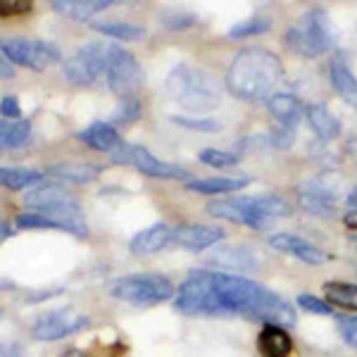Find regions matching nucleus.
<instances>
[{"label":"nucleus","instance_id":"1","mask_svg":"<svg viewBox=\"0 0 357 357\" xmlns=\"http://www.w3.org/2000/svg\"><path fill=\"white\" fill-rule=\"evenodd\" d=\"M174 305L191 317H245L284 329L296 324V310L284 298L238 274L195 269L176 289Z\"/></svg>","mask_w":357,"mask_h":357},{"label":"nucleus","instance_id":"2","mask_svg":"<svg viewBox=\"0 0 357 357\" xmlns=\"http://www.w3.org/2000/svg\"><path fill=\"white\" fill-rule=\"evenodd\" d=\"M284 79V65L272 50L250 45L234 55L227 69L229 93L245 102H264L279 93V84Z\"/></svg>","mask_w":357,"mask_h":357},{"label":"nucleus","instance_id":"3","mask_svg":"<svg viewBox=\"0 0 357 357\" xmlns=\"http://www.w3.org/2000/svg\"><path fill=\"white\" fill-rule=\"evenodd\" d=\"M165 91L176 105L193 112H210L222 102V84L210 69L178 62L167 74Z\"/></svg>","mask_w":357,"mask_h":357},{"label":"nucleus","instance_id":"4","mask_svg":"<svg viewBox=\"0 0 357 357\" xmlns=\"http://www.w3.org/2000/svg\"><path fill=\"white\" fill-rule=\"evenodd\" d=\"M207 215L220 217V220L243 224L250 229H264L269 220L289 217L293 207L281 195L264 193V195H238V198H220L207 203Z\"/></svg>","mask_w":357,"mask_h":357},{"label":"nucleus","instance_id":"5","mask_svg":"<svg viewBox=\"0 0 357 357\" xmlns=\"http://www.w3.org/2000/svg\"><path fill=\"white\" fill-rule=\"evenodd\" d=\"M286 45L303 57H319L333 45V29L326 10L312 8L286 29Z\"/></svg>","mask_w":357,"mask_h":357},{"label":"nucleus","instance_id":"6","mask_svg":"<svg viewBox=\"0 0 357 357\" xmlns=\"http://www.w3.org/2000/svg\"><path fill=\"white\" fill-rule=\"evenodd\" d=\"M107 293L136 307H153V305L172 301L176 289L162 274H129L114 279Z\"/></svg>","mask_w":357,"mask_h":357},{"label":"nucleus","instance_id":"7","mask_svg":"<svg viewBox=\"0 0 357 357\" xmlns=\"http://www.w3.org/2000/svg\"><path fill=\"white\" fill-rule=\"evenodd\" d=\"M107 86L119 100L126 98H136L138 89L143 86V69L138 65V60L134 53L124 48L119 43L110 41V50H107Z\"/></svg>","mask_w":357,"mask_h":357},{"label":"nucleus","instance_id":"8","mask_svg":"<svg viewBox=\"0 0 357 357\" xmlns=\"http://www.w3.org/2000/svg\"><path fill=\"white\" fill-rule=\"evenodd\" d=\"M107 50H110V41H93L82 45L62 65L65 79L74 86H91L100 74H105Z\"/></svg>","mask_w":357,"mask_h":357},{"label":"nucleus","instance_id":"9","mask_svg":"<svg viewBox=\"0 0 357 357\" xmlns=\"http://www.w3.org/2000/svg\"><path fill=\"white\" fill-rule=\"evenodd\" d=\"M0 50H3L5 60H10L13 65L38 69V72L62 60L60 50L53 43L38 41V38H3Z\"/></svg>","mask_w":357,"mask_h":357},{"label":"nucleus","instance_id":"10","mask_svg":"<svg viewBox=\"0 0 357 357\" xmlns=\"http://www.w3.org/2000/svg\"><path fill=\"white\" fill-rule=\"evenodd\" d=\"M112 162L117 165H131L136 167L141 174L153 178H186L188 172L181 169L178 165L165 162V160L155 158V155L143 146H129V143H119L117 151H112Z\"/></svg>","mask_w":357,"mask_h":357},{"label":"nucleus","instance_id":"11","mask_svg":"<svg viewBox=\"0 0 357 357\" xmlns=\"http://www.w3.org/2000/svg\"><path fill=\"white\" fill-rule=\"evenodd\" d=\"M89 326V317L77 312L72 307H60V310H50L38 317L33 321L31 336L36 341H60V338H67L72 333L82 331Z\"/></svg>","mask_w":357,"mask_h":357},{"label":"nucleus","instance_id":"12","mask_svg":"<svg viewBox=\"0 0 357 357\" xmlns=\"http://www.w3.org/2000/svg\"><path fill=\"white\" fill-rule=\"evenodd\" d=\"M336 188L324 183L321 178H312V181L303 183L298 191V205L303 207L307 215L314 217H331L333 207H336Z\"/></svg>","mask_w":357,"mask_h":357},{"label":"nucleus","instance_id":"13","mask_svg":"<svg viewBox=\"0 0 357 357\" xmlns=\"http://www.w3.org/2000/svg\"><path fill=\"white\" fill-rule=\"evenodd\" d=\"M269 245L279 252H286V255L298 257V260H303L305 264L326 262V252L321 250V248H317L314 243H310V241H305V238H301V236L289 234V231L269 236Z\"/></svg>","mask_w":357,"mask_h":357},{"label":"nucleus","instance_id":"14","mask_svg":"<svg viewBox=\"0 0 357 357\" xmlns=\"http://www.w3.org/2000/svg\"><path fill=\"white\" fill-rule=\"evenodd\" d=\"M224 238L220 227H205V224H183L174 229V243L186 248V250H205V248L217 245Z\"/></svg>","mask_w":357,"mask_h":357},{"label":"nucleus","instance_id":"15","mask_svg":"<svg viewBox=\"0 0 357 357\" xmlns=\"http://www.w3.org/2000/svg\"><path fill=\"white\" fill-rule=\"evenodd\" d=\"M169 243H174V229L167 227V224H153V227L138 231L129 243V250L134 255H155V252L165 250Z\"/></svg>","mask_w":357,"mask_h":357},{"label":"nucleus","instance_id":"16","mask_svg":"<svg viewBox=\"0 0 357 357\" xmlns=\"http://www.w3.org/2000/svg\"><path fill=\"white\" fill-rule=\"evenodd\" d=\"M257 348L264 357H289L293 353V338L284 326L264 324L257 336Z\"/></svg>","mask_w":357,"mask_h":357},{"label":"nucleus","instance_id":"17","mask_svg":"<svg viewBox=\"0 0 357 357\" xmlns=\"http://www.w3.org/2000/svg\"><path fill=\"white\" fill-rule=\"evenodd\" d=\"M307 119H310V126L317 134L319 141H336L341 136V119L333 114L324 102H314V105L307 107Z\"/></svg>","mask_w":357,"mask_h":357},{"label":"nucleus","instance_id":"18","mask_svg":"<svg viewBox=\"0 0 357 357\" xmlns=\"http://www.w3.org/2000/svg\"><path fill=\"white\" fill-rule=\"evenodd\" d=\"M79 141L86 143L89 148H93V151L112 153L117 151L122 138L117 136V131H114L110 122H93L91 126H86L84 131H79Z\"/></svg>","mask_w":357,"mask_h":357},{"label":"nucleus","instance_id":"19","mask_svg":"<svg viewBox=\"0 0 357 357\" xmlns=\"http://www.w3.org/2000/svg\"><path fill=\"white\" fill-rule=\"evenodd\" d=\"M112 5V0H55L53 10L57 15L74 22H86L98 13H105Z\"/></svg>","mask_w":357,"mask_h":357},{"label":"nucleus","instance_id":"20","mask_svg":"<svg viewBox=\"0 0 357 357\" xmlns=\"http://www.w3.org/2000/svg\"><path fill=\"white\" fill-rule=\"evenodd\" d=\"M250 176H215V178H198V181H186V191L200 195H220L241 191L250 183Z\"/></svg>","mask_w":357,"mask_h":357},{"label":"nucleus","instance_id":"21","mask_svg":"<svg viewBox=\"0 0 357 357\" xmlns=\"http://www.w3.org/2000/svg\"><path fill=\"white\" fill-rule=\"evenodd\" d=\"M272 117H276V122L286 129H296L303 119V102L291 93H276L272 100L267 102Z\"/></svg>","mask_w":357,"mask_h":357},{"label":"nucleus","instance_id":"22","mask_svg":"<svg viewBox=\"0 0 357 357\" xmlns=\"http://www.w3.org/2000/svg\"><path fill=\"white\" fill-rule=\"evenodd\" d=\"M329 77L331 86L345 102H350L353 107H357V77L345 67L343 60H333L329 67Z\"/></svg>","mask_w":357,"mask_h":357},{"label":"nucleus","instance_id":"23","mask_svg":"<svg viewBox=\"0 0 357 357\" xmlns=\"http://www.w3.org/2000/svg\"><path fill=\"white\" fill-rule=\"evenodd\" d=\"M45 174L62 178V181H69V183H89L100 174V167L86 165V162H57V165H50Z\"/></svg>","mask_w":357,"mask_h":357},{"label":"nucleus","instance_id":"24","mask_svg":"<svg viewBox=\"0 0 357 357\" xmlns=\"http://www.w3.org/2000/svg\"><path fill=\"white\" fill-rule=\"evenodd\" d=\"M72 195H69L65 188L60 186H41V188H33L24 195V203L33 210L43 212V210H53L57 205H65V203H72Z\"/></svg>","mask_w":357,"mask_h":357},{"label":"nucleus","instance_id":"25","mask_svg":"<svg viewBox=\"0 0 357 357\" xmlns=\"http://www.w3.org/2000/svg\"><path fill=\"white\" fill-rule=\"evenodd\" d=\"M43 178L41 172L36 169H24V167H3L0 169V181L10 191H24V188L33 186Z\"/></svg>","mask_w":357,"mask_h":357},{"label":"nucleus","instance_id":"26","mask_svg":"<svg viewBox=\"0 0 357 357\" xmlns=\"http://www.w3.org/2000/svg\"><path fill=\"white\" fill-rule=\"evenodd\" d=\"M215 262L227 269H245V272H252L257 267V257L248 248H220Z\"/></svg>","mask_w":357,"mask_h":357},{"label":"nucleus","instance_id":"27","mask_svg":"<svg viewBox=\"0 0 357 357\" xmlns=\"http://www.w3.org/2000/svg\"><path fill=\"white\" fill-rule=\"evenodd\" d=\"M324 293H326V301H329V305H336V307L357 312V286L355 284L329 281V284H324Z\"/></svg>","mask_w":357,"mask_h":357},{"label":"nucleus","instance_id":"28","mask_svg":"<svg viewBox=\"0 0 357 357\" xmlns=\"http://www.w3.org/2000/svg\"><path fill=\"white\" fill-rule=\"evenodd\" d=\"M91 26L102 36L117 38V41H138V38L146 36V29L131 24V22H93Z\"/></svg>","mask_w":357,"mask_h":357},{"label":"nucleus","instance_id":"29","mask_svg":"<svg viewBox=\"0 0 357 357\" xmlns=\"http://www.w3.org/2000/svg\"><path fill=\"white\" fill-rule=\"evenodd\" d=\"M31 136L29 119H3L0 122V143L3 148H20Z\"/></svg>","mask_w":357,"mask_h":357},{"label":"nucleus","instance_id":"30","mask_svg":"<svg viewBox=\"0 0 357 357\" xmlns=\"http://www.w3.org/2000/svg\"><path fill=\"white\" fill-rule=\"evenodd\" d=\"M272 29V20L267 17H252V20L238 22L236 26L229 29V36L231 38H245V36H257V33H264Z\"/></svg>","mask_w":357,"mask_h":357},{"label":"nucleus","instance_id":"31","mask_svg":"<svg viewBox=\"0 0 357 357\" xmlns=\"http://www.w3.org/2000/svg\"><path fill=\"white\" fill-rule=\"evenodd\" d=\"M200 162L210 165V167H231L241 160L238 153H227V151H217V148H203L198 153Z\"/></svg>","mask_w":357,"mask_h":357},{"label":"nucleus","instance_id":"32","mask_svg":"<svg viewBox=\"0 0 357 357\" xmlns=\"http://www.w3.org/2000/svg\"><path fill=\"white\" fill-rule=\"evenodd\" d=\"M138 114H141V102H138V98H126V100H119V107L112 112L110 122L129 124V122H134Z\"/></svg>","mask_w":357,"mask_h":357},{"label":"nucleus","instance_id":"33","mask_svg":"<svg viewBox=\"0 0 357 357\" xmlns=\"http://www.w3.org/2000/svg\"><path fill=\"white\" fill-rule=\"evenodd\" d=\"M338 331H341L343 341L350 345V348L357 350V317L343 314L338 317Z\"/></svg>","mask_w":357,"mask_h":357},{"label":"nucleus","instance_id":"34","mask_svg":"<svg viewBox=\"0 0 357 357\" xmlns=\"http://www.w3.org/2000/svg\"><path fill=\"white\" fill-rule=\"evenodd\" d=\"M298 307H303L305 312H312V314H333L329 303L319 301V298H314V296H307V293H303V296L298 298Z\"/></svg>","mask_w":357,"mask_h":357},{"label":"nucleus","instance_id":"35","mask_svg":"<svg viewBox=\"0 0 357 357\" xmlns=\"http://www.w3.org/2000/svg\"><path fill=\"white\" fill-rule=\"evenodd\" d=\"M160 20L169 29H188L195 24V15H188V13H165Z\"/></svg>","mask_w":357,"mask_h":357},{"label":"nucleus","instance_id":"36","mask_svg":"<svg viewBox=\"0 0 357 357\" xmlns=\"http://www.w3.org/2000/svg\"><path fill=\"white\" fill-rule=\"evenodd\" d=\"M176 124H181V126H188V129H200V131H217L220 129V124L217 122H212V119H207V117H172Z\"/></svg>","mask_w":357,"mask_h":357},{"label":"nucleus","instance_id":"37","mask_svg":"<svg viewBox=\"0 0 357 357\" xmlns=\"http://www.w3.org/2000/svg\"><path fill=\"white\" fill-rule=\"evenodd\" d=\"M0 112H3V119H24L22 117V107L15 96H3V100H0Z\"/></svg>","mask_w":357,"mask_h":357},{"label":"nucleus","instance_id":"38","mask_svg":"<svg viewBox=\"0 0 357 357\" xmlns=\"http://www.w3.org/2000/svg\"><path fill=\"white\" fill-rule=\"evenodd\" d=\"M29 10H31V3H26V0H17V3H3V5H0V15H3V17L22 15V13H29Z\"/></svg>","mask_w":357,"mask_h":357},{"label":"nucleus","instance_id":"39","mask_svg":"<svg viewBox=\"0 0 357 357\" xmlns=\"http://www.w3.org/2000/svg\"><path fill=\"white\" fill-rule=\"evenodd\" d=\"M293 131L291 129H286V126H281L279 131H274V136H272V141H274V146L276 148H289L291 146V136Z\"/></svg>","mask_w":357,"mask_h":357},{"label":"nucleus","instance_id":"40","mask_svg":"<svg viewBox=\"0 0 357 357\" xmlns=\"http://www.w3.org/2000/svg\"><path fill=\"white\" fill-rule=\"evenodd\" d=\"M0 357H22V350L17 343H3V350H0Z\"/></svg>","mask_w":357,"mask_h":357},{"label":"nucleus","instance_id":"41","mask_svg":"<svg viewBox=\"0 0 357 357\" xmlns=\"http://www.w3.org/2000/svg\"><path fill=\"white\" fill-rule=\"evenodd\" d=\"M15 77V69H13V62L5 60L3 57V79H13Z\"/></svg>","mask_w":357,"mask_h":357},{"label":"nucleus","instance_id":"42","mask_svg":"<svg viewBox=\"0 0 357 357\" xmlns=\"http://www.w3.org/2000/svg\"><path fill=\"white\" fill-rule=\"evenodd\" d=\"M345 224H348V227L353 229V231H357V210L355 212H348V215H345Z\"/></svg>","mask_w":357,"mask_h":357},{"label":"nucleus","instance_id":"43","mask_svg":"<svg viewBox=\"0 0 357 357\" xmlns=\"http://www.w3.org/2000/svg\"><path fill=\"white\" fill-rule=\"evenodd\" d=\"M348 151H350V155H353V158L357 160V136H355V138H350V141H348Z\"/></svg>","mask_w":357,"mask_h":357},{"label":"nucleus","instance_id":"44","mask_svg":"<svg viewBox=\"0 0 357 357\" xmlns=\"http://www.w3.org/2000/svg\"><path fill=\"white\" fill-rule=\"evenodd\" d=\"M348 205H350V207H355V210H357V188H353V191L348 193Z\"/></svg>","mask_w":357,"mask_h":357},{"label":"nucleus","instance_id":"45","mask_svg":"<svg viewBox=\"0 0 357 357\" xmlns=\"http://www.w3.org/2000/svg\"><path fill=\"white\" fill-rule=\"evenodd\" d=\"M60 357H86L82 350H77V348H72V350H67V353H62Z\"/></svg>","mask_w":357,"mask_h":357},{"label":"nucleus","instance_id":"46","mask_svg":"<svg viewBox=\"0 0 357 357\" xmlns=\"http://www.w3.org/2000/svg\"><path fill=\"white\" fill-rule=\"evenodd\" d=\"M13 234H15V231H13V229H10V227H8V224H3V241H5V238H8V236H13Z\"/></svg>","mask_w":357,"mask_h":357},{"label":"nucleus","instance_id":"47","mask_svg":"<svg viewBox=\"0 0 357 357\" xmlns=\"http://www.w3.org/2000/svg\"><path fill=\"white\" fill-rule=\"evenodd\" d=\"M355 248H357V238H355Z\"/></svg>","mask_w":357,"mask_h":357}]
</instances>
